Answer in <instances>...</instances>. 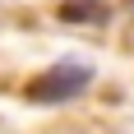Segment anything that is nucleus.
Listing matches in <instances>:
<instances>
[{"instance_id": "f03ea898", "label": "nucleus", "mask_w": 134, "mask_h": 134, "mask_svg": "<svg viewBox=\"0 0 134 134\" xmlns=\"http://www.w3.org/2000/svg\"><path fill=\"white\" fill-rule=\"evenodd\" d=\"M60 19H65V23H107L111 5L107 0H65V5H60Z\"/></svg>"}, {"instance_id": "f257e3e1", "label": "nucleus", "mask_w": 134, "mask_h": 134, "mask_svg": "<svg viewBox=\"0 0 134 134\" xmlns=\"http://www.w3.org/2000/svg\"><path fill=\"white\" fill-rule=\"evenodd\" d=\"M88 83H93V65H79V60H55L51 69H42L37 79L28 83V102H37V107H55V102L79 97Z\"/></svg>"}]
</instances>
